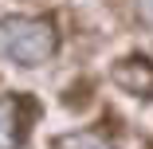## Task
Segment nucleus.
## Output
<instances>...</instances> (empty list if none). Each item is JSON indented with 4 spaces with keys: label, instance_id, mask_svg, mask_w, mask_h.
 <instances>
[{
    "label": "nucleus",
    "instance_id": "obj_1",
    "mask_svg": "<svg viewBox=\"0 0 153 149\" xmlns=\"http://www.w3.org/2000/svg\"><path fill=\"white\" fill-rule=\"evenodd\" d=\"M59 47V32L47 16H4L0 20V55L16 67H43Z\"/></svg>",
    "mask_w": 153,
    "mask_h": 149
},
{
    "label": "nucleus",
    "instance_id": "obj_4",
    "mask_svg": "<svg viewBox=\"0 0 153 149\" xmlns=\"http://www.w3.org/2000/svg\"><path fill=\"white\" fill-rule=\"evenodd\" d=\"M59 149H110V145L98 133H71V137L59 141Z\"/></svg>",
    "mask_w": 153,
    "mask_h": 149
},
{
    "label": "nucleus",
    "instance_id": "obj_5",
    "mask_svg": "<svg viewBox=\"0 0 153 149\" xmlns=\"http://www.w3.org/2000/svg\"><path fill=\"white\" fill-rule=\"evenodd\" d=\"M137 20L145 32H153V0H137Z\"/></svg>",
    "mask_w": 153,
    "mask_h": 149
},
{
    "label": "nucleus",
    "instance_id": "obj_3",
    "mask_svg": "<svg viewBox=\"0 0 153 149\" xmlns=\"http://www.w3.org/2000/svg\"><path fill=\"white\" fill-rule=\"evenodd\" d=\"M110 82L118 90L134 94V98H153V63L141 59V55H130L110 71Z\"/></svg>",
    "mask_w": 153,
    "mask_h": 149
},
{
    "label": "nucleus",
    "instance_id": "obj_2",
    "mask_svg": "<svg viewBox=\"0 0 153 149\" xmlns=\"http://www.w3.org/2000/svg\"><path fill=\"white\" fill-rule=\"evenodd\" d=\"M36 98L32 94H4L0 98V149H20L36 126Z\"/></svg>",
    "mask_w": 153,
    "mask_h": 149
}]
</instances>
